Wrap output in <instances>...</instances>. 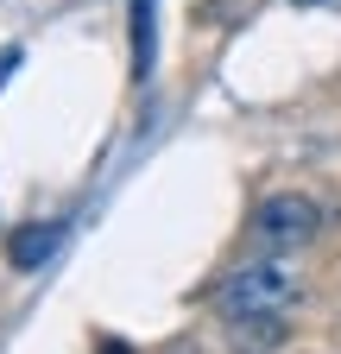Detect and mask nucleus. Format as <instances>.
Returning a JSON list of instances; mask_svg holds the SVG:
<instances>
[{
	"label": "nucleus",
	"mask_w": 341,
	"mask_h": 354,
	"mask_svg": "<svg viewBox=\"0 0 341 354\" xmlns=\"http://www.w3.org/2000/svg\"><path fill=\"white\" fill-rule=\"evenodd\" d=\"M310 7H341V0H310Z\"/></svg>",
	"instance_id": "39448f33"
},
{
	"label": "nucleus",
	"mask_w": 341,
	"mask_h": 354,
	"mask_svg": "<svg viewBox=\"0 0 341 354\" xmlns=\"http://www.w3.org/2000/svg\"><path fill=\"white\" fill-rule=\"evenodd\" d=\"M291 304H297V279H291V266H278V259H246V266H234V272L215 285V317L253 354L284 335Z\"/></svg>",
	"instance_id": "f257e3e1"
},
{
	"label": "nucleus",
	"mask_w": 341,
	"mask_h": 354,
	"mask_svg": "<svg viewBox=\"0 0 341 354\" xmlns=\"http://www.w3.org/2000/svg\"><path fill=\"white\" fill-rule=\"evenodd\" d=\"M126 26H133V82H152V64H158V0H126Z\"/></svg>",
	"instance_id": "7ed1b4c3"
},
{
	"label": "nucleus",
	"mask_w": 341,
	"mask_h": 354,
	"mask_svg": "<svg viewBox=\"0 0 341 354\" xmlns=\"http://www.w3.org/2000/svg\"><path fill=\"white\" fill-rule=\"evenodd\" d=\"M177 354H190V348H177Z\"/></svg>",
	"instance_id": "423d86ee"
},
{
	"label": "nucleus",
	"mask_w": 341,
	"mask_h": 354,
	"mask_svg": "<svg viewBox=\"0 0 341 354\" xmlns=\"http://www.w3.org/2000/svg\"><path fill=\"white\" fill-rule=\"evenodd\" d=\"M57 234H64V228H19V234L7 241V259L19 266V272H32V266H45V259L57 253Z\"/></svg>",
	"instance_id": "20e7f679"
},
{
	"label": "nucleus",
	"mask_w": 341,
	"mask_h": 354,
	"mask_svg": "<svg viewBox=\"0 0 341 354\" xmlns=\"http://www.w3.org/2000/svg\"><path fill=\"white\" fill-rule=\"evenodd\" d=\"M316 234H322V215H316L310 196H297V190L266 196L260 215H253V241H260L266 253H297V247H310Z\"/></svg>",
	"instance_id": "f03ea898"
}]
</instances>
